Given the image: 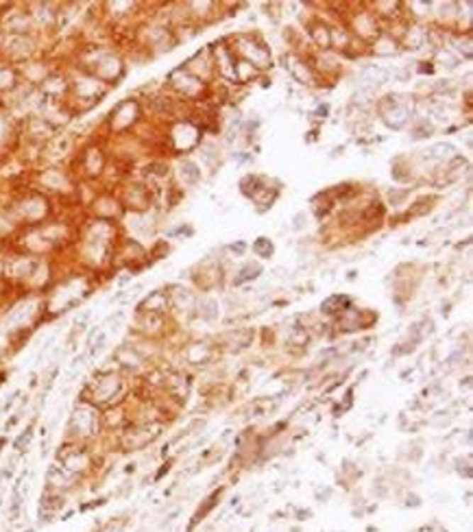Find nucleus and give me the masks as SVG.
Returning a JSON list of instances; mask_svg holds the SVG:
<instances>
[{
  "mask_svg": "<svg viewBox=\"0 0 473 532\" xmlns=\"http://www.w3.org/2000/svg\"><path fill=\"white\" fill-rule=\"evenodd\" d=\"M253 249H255L262 257H269V255L273 253V245H271L269 240H264V238H260V240L253 245Z\"/></svg>",
  "mask_w": 473,
  "mask_h": 532,
  "instance_id": "0eeeda50",
  "label": "nucleus"
},
{
  "mask_svg": "<svg viewBox=\"0 0 473 532\" xmlns=\"http://www.w3.org/2000/svg\"><path fill=\"white\" fill-rule=\"evenodd\" d=\"M66 506V497L62 493H55V491H46L40 499V509H38V515H40V521L42 523H48L52 521L59 513H62V509Z\"/></svg>",
  "mask_w": 473,
  "mask_h": 532,
  "instance_id": "f257e3e1",
  "label": "nucleus"
},
{
  "mask_svg": "<svg viewBox=\"0 0 473 532\" xmlns=\"http://www.w3.org/2000/svg\"><path fill=\"white\" fill-rule=\"evenodd\" d=\"M24 532H35V530H24Z\"/></svg>",
  "mask_w": 473,
  "mask_h": 532,
  "instance_id": "9d476101",
  "label": "nucleus"
},
{
  "mask_svg": "<svg viewBox=\"0 0 473 532\" xmlns=\"http://www.w3.org/2000/svg\"><path fill=\"white\" fill-rule=\"evenodd\" d=\"M46 484H48V491L62 493L74 484V476L70 474V471H66L62 465H50L46 471Z\"/></svg>",
  "mask_w": 473,
  "mask_h": 532,
  "instance_id": "7ed1b4c3",
  "label": "nucleus"
},
{
  "mask_svg": "<svg viewBox=\"0 0 473 532\" xmlns=\"http://www.w3.org/2000/svg\"><path fill=\"white\" fill-rule=\"evenodd\" d=\"M105 340H107V334L101 332V334L96 336V340H90V343H87V345H90V347H87V356H90V358H96L99 353L103 351V347H105Z\"/></svg>",
  "mask_w": 473,
  "mask_h": 532,
  "instance_id": "39448f33",
  "label": "nucleus"
},
{
  "mask_svg": "<svg viewBox=\"0 0 473 532\" xmlns=\"http://www.w3.org/2000/svg\"><path fill=\"white\" fill-rule=\"evenodd\" d=\"M96 428V415L90 406H77L74 415L70 419V430L79 436H87L92 434Z\"/></svg>",
  "mask_w": 473,
  "mask_h": 532,
  "instance_id": "f03ea898",
  "label": "nucleus"
},
{
  "mask_svg": "<svg viewBox=\"0 0 473 532\" xmlns=\"http://www.w3.org/2000/svg\"><path fill=\"white\" fill-rule=\"evenodd\" d=\"M121 389H123L121 377L113 375V373L103 375V377H101V379H96V384H94V391H92L94 401H107V404H109L113 395L121 393Z\"/></svg>",
  "mask_w": 473,
  "mask_h": 532,
  "instance_id": "20e7f679",
  "label": "nucleus"
},
{
  "mask_svg": "<svg viewBox=\"0 0 473 532\" xmlns=\"http://www.w3.org/2000/svg\"><path fill=\"white\" fill-rule=\"evenodd\" d=\"M31 438H33V428H26V430L16 438V443H13L16 450H18V452H24V450L28 448V443H31Z\"/></svg>",
  "mask_w": 473,
  "mask_h": 532,
  "instance_id": "423d86ee",
  "label": "nucleus"
},
{
  "mask_svg": "<svg viewBox=\"0 0 473 532\" xmlns=\"http://www.w3.org/2000/svg\"><path fill=\"white\" fill-rule=\"evenodd\" d=\"M260 275V266H247V269L243 271L240 277H235V284H243L245 279H251V277H257Z\"/></svg>",
  "mask_w": 473,
  "mask_h": 532,
  "instance_id": "6e6552de",
  "label": "nucleus"
},
{
  "mask_svg": "<svg viewBox=\"0 0 473 532\" xmlns=\"http://www.w3.org/2000/svg\"><path fill=\"white\" fill-rule=\"evenodd\" d=\"M18 421H20V412H18V415H13V417H11V419H9L7 423H5V432H9V430H11V428H13V426H16Z\"/></svg>",
  "mask_w": 473,
  "mask_h": 532,
  "instance_id": "1a4fd4ad",
  "label": "nucleus"
}]
</instances>
